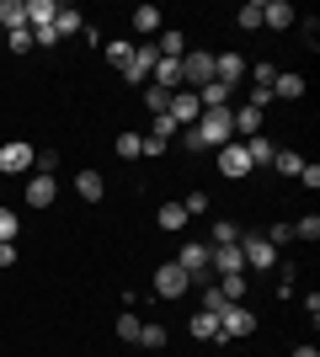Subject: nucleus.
I'll use <instances>...</instances> for the list:
<instances>
[{
	"instance_id": "nucleus-37",
	"label": "nucleus",
	"mask_w": 320,
	"mask_h": 357,
	"mask_svg": "<svg viewBox=\"0 0 320 357\" xmlns=\"http://www.w3.org/2000/svg\"><path fill=\"white\" fill-rule=\"evenodd\" d=\"M261 240H267V245L277 251V245H289V240H294V224H273V229H267Z\"/></svg>"
},
{
	"instance_id": "nucleus-22",
	"label": "nucleus",
	"mask_w": 320,
	"mask_h": 357,
	"mask_svg": "<svg viewBox=\"0 0 320 357\" xmlns=\"http://www.w3.org/2000/svg\"><path fill=\"white\" fill-rule=\"evenodd\" d=\"M219 294H224V304H241L245 298V272H224V278H219Z\"/></svg>"
},
{
	"instance_id": "nucleus-29",
	"label": "nucleus",
	"mask_w": 320,
	"mask_h": 357,
	"mask_svg": "<svg viewBox=\"0 0 320 357\" xmlns=\"http://www.w3.org/2000/svg\"><path fill=\"white\" fill-rule=\"evenodd\" d=\"M299 165H305V160H299L294 149H277V155H273V171H277V176H299Z\"/></svg>"
},
{
	"instance_id": "nucleus-43",
	"label": "nucleus",
	"mask_w": 320,
	"mask_h": 357,
	"mask_svg": "<svg viewBox=\"0 0 320 357\" xmlns=\"http://www.w3.org/2000/svg\"><path fill=\"white\" fill-rule=\"evenodd\" d=\"M299 181H305V187H320V165H299Z\"/></svg>"
},
{
	"instance_id": "nucleus-16",
	"label": "nucleus",
	"mask_w": 320,
	"mask_h": 357,
	"mask_svg": "<svg viewBox=\"0 0 320 357\" xmlns=\"http://www.w3.org/2000/svg\"><path fill=\"white\" fill-rule=\"evenodd\" d=\"M54 32H59V38H75V32H86V16H80L75 6H59V11H54Z\"/></svg>"
},
{
	"instance_id": "nucleus-14",
	"label": "nucleus",
	"mask_w": 320,
	"mask_h": 357,
	"mask_svg": "<svg viewBox=\"0 0 320 357\" xmlns=\"http://www.w3.org/2000/svg\"><path fill=\"white\" fill-rule=\"evenodd\" d=\"M54 192H59V187H54V176H43V171H32V176H27V203H32V208H48V203H54Z\"/></svg>"
},
{
	"instance_id": "nucleus-5",
	"label": "nucleus",
	"mask_w": 320,
	"mask_h": 357,
	"mask_svg": "<svg viewBox=\"0 0 320 357\" xmlns=\"http://www.w3.org/2000/svg\"><path fill=\"white\" fill-rule=\"evenodd\" d=\"M187 288H192V278H187L176 261H166V267L155 272V298H182Z\"/></svg>"
},
{
	"instance_id": "nucleus-7",
	"label": "nucleus",
	"mask_w": 320,
	"mask_h": 357,
	"mask_svg": "<svg viewBox=\"0 0 320 357\" xmlns=\"http://www.w3.org/2000/svg\"><path fill=\"white\" fill-rule=\"evenodd\" d=\"M32 165H38V149L32 144H0V171H6V176H22Z\"/></svg>"
},
{
	"instance_id": "nucleus-19",
	"label": "nucleus",
	"mask_w": 320,
	"mask_h": 357,
	"mask_svg": "<svg viewBox=\"0 0 320 357\" xmlns=\"http://www.w3.org/2000/svg\"><path fill=\"white\" fill-rule=\"evenodd\" d=\"M198 102H203V112H224V102H229V86H219V80H208V86L198 91Z\"/></svg>"
},
{
	"instance_id": "nucleus-2",
	"label": "nucleus",
	"mask_w": 320,
	"mask_h": 357,
	"mask_svg": "<svg viewBox=\"0 0 320 357\" xmlns=\"http://www.w3.org/2000/svg\"><path fill=\"white\" fill-rule=\"evenodd\" d=\"M166 118L176 123V128H192V123L203 118V102H198V91H171V102H166Z\"/></svg>"
},
{
	"instance_id": "nucleus-21",
	"label": "nucleus",
	"mask_w": 320,
	"mask_h": 357,
	"mask_svg": "<svg viewBox=\"0 0 320 357\" xmlns=\"http://www.w3.org/2000/svg\"><path fill=\"white\" fill-rule=\"evenodd\" d=\"M75 192L86 197V203H102L107 187H102V176H96V171H80V176H75Z\"/></svg>"
},
{
	"instance_id": "nucleus-9",
	"label": "nucleus",
	"mask_w": 320,
	"mask_h": 357,
	"mask_svg": "<svg viewBox=\"0 0 320 357\" xmlns=\"http://www.w3.org/2000/svg\"><path fill=\"white\" fill-rule=\"evenodd\" d=\"M245 64H251V59H241V54H213V80L235 91L245 80Z\"/></svg>"
},
{
	"instance_id": "nucleus-32",
	"label": "nucleus",
	"mask_w": 320,
	"mask_h": 357,
	"mask_svg": "<svg viewBox=\"0 0 320 357\" xmlns=\"http://www.w3.org/2000/svg\"><path fill=\"white\" fill-rule=\"evenodd\" d=\"M134 27L139 32H160V11H155V6H139V11H134Z\"/></svg>"
},
{
	"instance_id": "nucleus-34",
	"label": "nucleus",
	"mask_w": 320,
	"mask_h": 357,
	"mask_svg": "<svg viewBox=\"0 0 320 357\" xmlns=\"http://www.w3.org/2000/svg\"><path fill=\"white\" fill-rule=\"evenodd\" d=\"M16 229H22V224H16V213L0 208V245H16Z\"/></svg>"
},
{
	"instance_id": "nucleus-20",
	"label": "nucleus",
	"mask_w": 320,
	"mask_h": 357,
	"mask_svg": "<svg viewBox=\"0 0 320 357\" xmlns=\"http://www.w3.org/2000/svg\"><path fill=\"white\" fill-rule=\"evenodd\" d=\"M241 144H245V155H251V171H257V165H273V155H277L261 134H257V139H241Z\"/></svg>"
},
{
	"instance_id": "nucleus-36",
	"label": "nucleus",
	"mask_w": 320,
	"mask_h": 357,
	"mask_svg": "<svg viewBox=\"0 0 320 357\" xmlns=\"http://www.w3.org/2000/svg\"><path fill=\"white\" fill-rule=\"evenodd\" d=\"M139 102H144V107H150V112H155V118H160L171 96H166V91H155V86H144V96H139Z\"/></svg>"
},
{
	"instance_id": "nucleus-40",
	"label": "nucleus",
	"mask_w": 320,
	"mask_h": 357,
	"mask_svg": "<svg viewBox=\"0 0 320 357\" xmlns=\"http://www.w3.org/2000/svg\"><path fill=\"white\" fill-rule=\"evenodd\" d=\"M11 54H32V32H27V27L11 32Z\"/></svg>"
},
{
	"instance_id": "nucleus-4",
	"label": "nucleus",
	"mask_w": 320,
	"mask_h": 357,
	"mask_svg": "<svg viewBox=\"0 0 320 357\" xmlns=\"http://www.w3.org/2000/svg\"><path fill=\"white\" fill-rule=\"evenodd\" d=\"M155 59H160V54H155V43H139V48H134V59L123 64V80H128V86H150Z\"/></svg>"
},
{
	"instance_id": "nucleus-15",
	"label": "nucleus",
	"mask_w": 320,
	"mask_h": 357,
	"mask_svg": "<svg viewBox=\"0 0 320 357\" xmlns=\"http://www.w3.org/2000/svg\"><path fill=\"white\" fill-rule=\"evenodd\" d=\"M229 123H235V134H241V139H257L261 134V107L245 102L241 112H229Z\"/></svg>"
},
{
	"instance_id": "nucleus-24",
	"label": "nucleus",
	"mask_w": 320,
	"mask_h": 357,
	"mask_svg": "<svg viewBox=\"0 0 320 357\" xmlns=\"http://www.w3.org/2000/svg\"><path fill=\"white\" fill-rule=\"evenodd\" d=\"M273 96H283V102H299V96H305V80H299V75H277V80H273Z\"/></svg>"
},
{
	"instance_id": "nucleus-18",
	"label": "nucleus",
	"mask_w": 320,
	"mask_h": 357,
	"mask_svg": "<svg viewBox=\"0 0 320 357\" xmlns=\"http://www.w3.org/2000/svg\"><path fill=\"white\" fill-rule=\"evenodd\" d=\"M155 224H160V229H176V235H182V229H187V208H182V203H160Z\"/></svg>"
},
{
	"instance_id": "nucleus-27",
	"label": "nucleus",
	"mask_w": 320,
	"mask_h": 357,
	"mask_svg": "<svg viewBox=\"0 0 320 357\" xmlns=\"http://www.w3.org/2000/svg\"><path fill=\"white\" fill-rule=\"evenodd\" d=\"M241 235H245V229H235V224H229V219H219V224H213V229H208L213 251H219V245H235V240H241Z\"/></svg>"
},
{
	"instance_id": "nucleus-30",
	"label": "nucleus",
	"mask_w": 320,
	"mask_h": 357,
	"mask_svg": "<svg viewBox=\"0 0 320 357\" xmlns=\"http://www.w3.org/2000/svg\"><path fill=\"white\" fill-rule=\"evenodd\" d=\"M102 48H107V59L118 64V70H123L128 59H134V43H128V38H112V43H102Z\"/></svg>"
},
{
	"instance_id": "nucleus-41",
	"label": "nucleus",
	"mask_w": 320,
	"mask_h": 357,
	"mask_svg": "<svg viewBox=\"0 0 320 357\" xmlns=\"http://www.w3.org/2000/svg\"><path fill=\"white\" fill-rule=\"evenodd\" d=\"M182 208H187V219H192V213H208V197H203V192H192V197L182 203Z\"/></svg>"
},
{
	"instance_id": "nucleus-31",
	"label": "nucleus",
	"mask_w": 320,
	"mask_h": 357,
	"mask_svg": "<svg viewBox=\"0 0 320 357\" xmlns=\"http://www.w3.org/2000/svg\"><path fill=\"white\" fill-rule=\"evenodd\" d=\"M235 22H241L245 32H257V27H261V0H245V6H241V16H235Z\"/></svg>"
},
{
	"instance_id": "nucleus-23",
	"label": "nucleus",
	"mask_w": 320,
	"mask_h": 357,
	"mask_svg": "<svg viewBox=\"0 0 320 357\" xmlns=\"http://www.w3.org/2000/svg\"><path fill=\"white\" fill-rule=\"evenodd\" d=\"M245 75L257 80V91H273V80H277V64H273V59H257V64H245Z\"/></svg>"
},
{
	"instance_id": "nucleus-6",
	"label": "nucleus",
	"mask_w": 320,
	"mask_h": 357,
	"mask_svg": "<svg viewBox=\"0 0 320 357\" xmlns=\"http://www.w3.org/2000/svg\"><path fill=\"white\" fill-rule=\"evenodd\" d=\"M208 80H213V54H187V59H182V86L203 91Z\"/></svg>"
},
{
	"instance_id": "nucleus-8",
	"label": "nucleus",
	"mask_w": 320,
	"mask_h": 357,
	"mask_svg": "<svg viewBox=\"0 0 320 357\" xmlns=\"http://www.w3.org/2000/svg\"><path fill=\"white\" fill-rule=\"evenodd\" d=\"M241 256H245V272H261V267H273V261H277V251L261 235H241Z\"/></svg>"
},
{
	"instance_id": "nucleus-25",
	"label": "nucleus",
	"mask_w": 320,
	"mask_h": 357,
	"mask_svg": "<svg viewBox=\"0 0 320 357\" xmlns=\"http://www.w3.org/2000/svg\"><path fill=\"white\" fill-rule=\"evenodd\" d=\"M192 336H198V342H219V314H192Z\"/></svg>"
},
{
	"instance_id": "nucleus-11",
	"label": "nucleus",
	"mask_w": 320,
	"mask_h": 357,
	"mask_svg": "<svg viewBox=\"0 0 320 357\" xmlns=\"http://www.w3.org/2000/svg\"><path fill=\"white\" fill-rule=\"evenodd\" d=\"M208 251H213V245H203V240H187L182 256H176V267H182L187 278H192V272H208Z\"/></svg>"
},
{
	"instance_id": "nucleus-45",
	"label": "nucleus",
	"mask_w": 320,
	"mask_h": 357,
	"mask_svg": "<svg viewBox=\"0 0 320 357\" xmlns=\"http://www.w3.org/2000/svg\"><path fill=\"white\" fill-rule=\"evenodd\" d=\"M294 357H320V352H315V347H299V352H294Z\"/></svg>"
},
{
	"instance_id": "nucleus-44",
	"label": "nucleus",
	"mask_w": 320,
	"mask_h": 357,
	"mask_svg": "<svg viewBox=\"0 0 320 357\" xmlns=\"http://www.w3.org/2000/svg\"><path fill=\"white\" fill-rule=\"evenodd\" d=\"M0 267H16V245H0Z\"/></svg>"
},
{
	"instance_id": "nucleus-35",
	"label": "nucleus",
	"mask_w": 320,
	"mask_h": 357,
	"mask_svg": "<svg viewBox=\"0 0 320 357\" xmlns=\"http://www.w3.org/2000/svg\"><path fill=\"white\" fill-rule=\"evenodd\" d=\"M294 240H320V219L315 213H305V219L294 224Z\"/></svg>"
},
{
	"instance_id": "nucleus-28",
	"label": "nucleus",
	"mask_w": 320,
	"mask_h": 357,
	"mask_svg": "<svg viewBox=\"0 0 320 357\" xmlns=\"http://www.w3.org/2000/svg\"><path fill=\"white\" fill-rule=\"evenodd\" d=\"M123 155V160H139V155H144V134H118V144H112Z\"/></svg>"
},
{
	"instance_id": "nucleus-1",
	"label": "nucleus",
	"mask_w": 320,
	"mask_h": 357,
	"mask_svg": "<svg viewBox=\"0 0 320 357\" xmlns=\"http://www.w3.org/2000/svg\"><path fill=\"white\" fill-rule=\"evenodd\" d=\"M257 331V314L245 310V304H224L219 310V342H245Z\"/></svg>"
},
{
	"instance_id": "nucleus-13",
	"label": "nucleus",
	"mask_w": 320,
	"mask_h": 357,
	"mask_svg": "<svg viewBox=\"0 0 320 357\" xmlns=\"http://www.w3.org/2000/svg\"><path fill=\"white\" fill-rule=\"evenodd\" d=\"M22 11H27V32H43V27H54V0H22Z\"/></svg>"
},
{
	"instance_id": "nucleus-39",
	"label": "nucleus",
	"mask_w": 320,
	"mask_h": 357,
	"mask_svg": "<svg viewBox=\"0 0 320 357\" xmlns=\"http://www.w3.org/2000/svg\"><path fill=\"white\" fill-rule=\"evenodd\" d=\"M171 134H176V123H171L166 112H160V118H155V128H150V139H160V144H166Z\"/></svg>"
},
{
	"instance_id": "nucleus-26",
	"label": "nucleus",
	"mask_w": 320,
	"mask_h": 357,
	"mask_svg": "<svg viewBox=\"0 0 320 357\" xmlns=\"http://www.w3.org/2000/svg\"><path fill=\"white\" fill-rule=\"evenodd\" d=\"M0 22H6V32L27 27V11H22V0H0Z\"/></svg>"
},
{
	"instance_id": "nucleus-42",
	"label": "nucleus",
	"mask_w": 320,
	"mask_h": 357,
	"mask_svg": "<svg viewBox=\"0 0 320 357\" xmlns=\"http://www.w3.org/2000/svg\"><path fill=\"white\" fill-rule=\"evenodd\" d=\"M203 310L219 314V310H224V294H219V288H208V294H203Z\"/></svg>"
},
{
	"instance_id": "nucleus-3",
	"label": "nucleus",
	"mask_w": 320,
	"mask_h": 357,
	"mask_svg": "<svg viewBox=\"0 0 320 357\" xmlns=\"http://www.w3.org/2000/svg\"><path fill=\"white\" fill-rule=\"evenodd\" d=\"M192 128H198L203 149H208V144H229V139H235V123H229V107H224V112H203V118L192 123Z\"/></svg>"
},
{
	"instance_id": "nucleus-17",
	"label": "nucleus",
	"mask_w": 320,
	"mask_h": 357,
	"mask_svg": "<svg viewBox=\"0 0 320 357\" xmlns=\"http://www.w3.org/2000/svg\"><path fill=\"white\" fill-rule=\"evenodd\" d=\"M289 22H294L289 0H267V6H261V27H289Z\"/></svg>"
},
{
	"instance_id": "nucleus-12",
	"label": "nucleus",
	"mask_w": 320,
	"mask_h": 357,
	"mask_svg": "<svg viewBox=\"0 0 320 357\" xmlns=\"http://www.w3.org/2000/svg\"><path fill=\"white\" fill-rule=\"evenodd\" d=\"M208 267L224 278V272H245V256H241V240L235 245H219V251H208Z\"/></svg>"
},
{
	"instance_id": "nucleus-38",
	"label": "nucleus",
	"mask_w": 320,
	"mask_h": 357,
	"mask_svg": "<svg viewBox=\"0 0 320 357\" xmlns=\"http://www.w3.org/2000/svg\"><path fill=\"white\" fill-rule=\"evenodd\" d=\"M139 342L150 347V352H155V347H166V326H139Z\"/></svg>"
},
{
	"instance_id": "nucleus-10",
	"label": "nucleus",
	"mask_w": 320,
	"mask_h": 357,
	"mask_svg": "<svg viewBox=\"0 0 320 357\" xmlns=\"http://www.w3.org/2000/svg\"><path fill=\"white\" fill-rule=\"evenodd\" d=\"M219 171H224V176H251V155H245V144H235V139H229V144H219Z\"/></svg>"
},
{
	"instance_id": "nucleus-33",
	"label": "nucleus",
	"mask_w": 320,
	"mask_h": 357,
	"mask_svg": "<svg viewBox=\"0 0 320 357\" xmlns=\"http://www.w3.org/2000/svg\"><path fill=\"white\" fill-rule=\"evenodd\" d=\"M139 326H144L139 314H118V342H139Z\"/></svg>"
}]
</instances>
